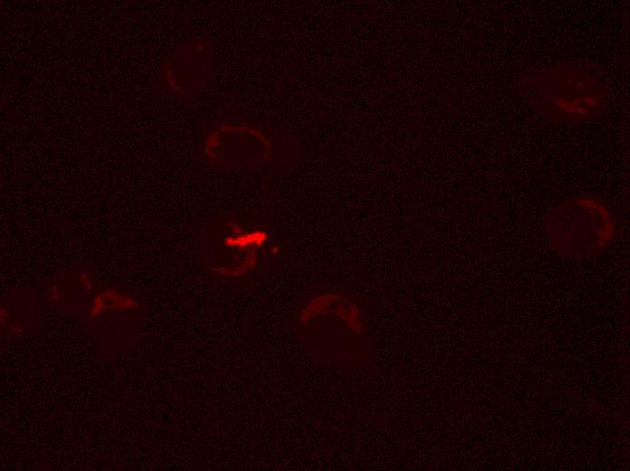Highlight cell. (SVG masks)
Returning <instances> with one entry per match:
<instances>
[{
	"label": "cell",
	"instance_id": "6da1fadb",
	"mask_svg": "<svg viewBox=\"0 0 630 471\" xmlns=\"http://www.w3.org/2000/svg\"><path fill=\"white\" fill-rule=\"evenodd\" d=\"M546 228L551 249L576 259L600 254L616 236L610 211L603 203L589 197L558 206L549 215Z\"/></svg>",
	"mask_w": 630,
	"mask_h": 471
},
{
	"label": "cell",
	"instance_id": "7a4b0ae2",
	"mask_svg": "<svg viewBox=\"0 0 630 471\" xmlns=\"http://www.w3.org/2000/svg\"><path fill=\"white\" fill-rule=\"evenodd\" d=\"M543 78L546 88L539 99L562 120H587L605 102V85L585 71L559 69Z\"/></svg>",
	"mask_w": 630,
	"mask_h": 471
}]
</instances>
